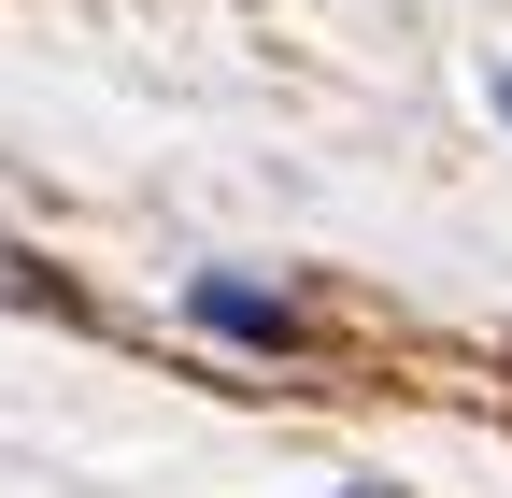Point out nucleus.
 <instances>
[{
    "mask_svg": "<svg viewBox=\"0 0 512 498\" xmlns=\"http://www.w3.org/2000/svg\"><path fill=\"white\" fill-rule=\"evenodd\" d=\"M185 314H200L214 342H271V356L299 342V314H285L271 285H242V271H200V285H185Z\"/></svg>",
    "mask_w": 512,
    "mask_h": 498,
    "instance_id": "nucleus-1",
    "label": "nucleus"
},
{
    "mask_svg": "<svg viewBox=\"0 0 512 498\" xmlns=\"http://www.w3.org/2000/svg\"><path fill=\"white\" fill-rule=\"evenodd\" d=\"M498 114H512V72H498Z\"/></svg>",
    "mask_w": 512,
    "mask_h": 498,
    "instance_id": "nucleus-2",
    "label": "nucleus"
},
{
    "mask_svg": "<svg viewBox=\"0 0 512 498\" xmlns=\"http://www.w3.org/2000/svg\"><path fill=\"white\" fill-rule=\"evenodd\" d=\"M356 498H384V484H356Z\"/></svg>",
    "mask_w": 512,
    "mask_h": 498,
    "instance_id": "nucleus-3",
    "label": "nucleus"
}]
</instances>
